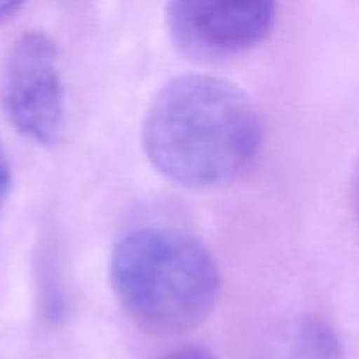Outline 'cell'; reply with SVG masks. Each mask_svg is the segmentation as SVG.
I'll use <instances>...</instances> for the list:
<instances>
[{
  "label": "cell",
  "mask_w": 359,
  "mask_h": 359,
  "mask_svg": "<svg viewBox=\"0 0 359 359\" xmlns=\"http://www.w3.org/2000/svg\"><path fill=\"white\" fill-rule=\"evenodd\" d=\"M160 359H216L209 349L202 346H184L179 349L170 351Z\"/></svg>",
  "instance_id": "8992f818"
},
{
  "label": "cell",
  "mask_w": 359,
  "mask_h": 359,
  "mask_svg": "<svg viewBox=\"0 0 359 359\" xmlns=\"http://www.w3.org/2000/svg\"><path fill=\"white\" fill-rule=\"evenodd\" d=\"M27 0H0V25L14 16Z\"/></svg>",
  "instance_id": "ba28073f"
},
{
  "label": "cell",
  "mask_w": 359,
  "mask_h": 359,
  "mask_svg": "<svg viewBox=\"0 0 359 359\" xmlns=\"http://www.w3.org/2000/svg\"><path fill=\"white\" fill-rule=\"evenodd\" d=\"M276 0H168L167 25L182 55L205 63L226 62L269 37Z\"/></svg>",
  "instance_id": "277c9868"
},
{
  "label": "cell",
  "mask_w": 359,
  "mask_h": 359,
  "mask_svg": "<svg viewBox=\"0 0 359 359\" xmlns=\"http://www.w3.org/2000/svg\"><path fill=\"white\" fill-rule=\"evenodd\" d=\"M11 189V167L9 160L6 156V151H4L2 142H0V207L6 202L7 195H9Z\"/></svg>",
  "instance_id": "52a82bcc"
},
{
  "label": "cell",
  "mask_w": 359,
  "mask_h": 359,
  "mask_svg": "<svg viewBox=\"0 0 359 359\" xmlns=\"http://www.w3.org/2000/svg\"><path fill=\"white\" fill-rule=\"evenodd\" d=\"M266 359H344L335 330L321 318L298 316L273 330Z\"/></svg>",
  "instance_id": "5b68a950"
},
{
  "label": "cell",
  "mask_w": 359,
  "mask_h": 359,
  "mask_svg": "<svg viewBox=\"0 0 359 359\" xmlns=\"http://www.w3.org/2000/svg\"><path fill=\"white\" fill-rule=\"evenodd\" d=\"M351 200H353L354 214L359 221V160L354 165L353 177H351Z\"/></svg>",
  "instance_id": "9c48e42d"
},
{
  "label": "cell",
  "mask_w": 359,
  "mask_h": 359,
  "mask_svg": "<svg viewBox=\"0 0 359 359\" xmlns=\"http://www.w3.org/2000/svg\"><path fill=\"white\" fill-rule=\"evenodd\" d=\"M4 114L34 142L51 146L65 126V90L58 49L42 32L21 35L7 55L0 84Z\"/></svg>",
  "instance_id": "3957f363"
},
{
  "label": "cell",
  "mask_w": 359,
  "mask_h": 359,
  "mask_svg": "<svg viewBox=\"0 0 359 359\" xmlns=\"http://www.w3.org/2000/svg\"><path fill=\"white\" fill-rule=\"evenodd\" d=\"M109 277L132 321L158 337L198 328L212 314L221 291L212 255L175 228L128 231L112 249Z\"/></svg>",
  "instance_id": "7a4b0ae2"
},
{
  "label": "cell",
  "mask_w": 359,
  "mask_h": 359,
  "mask_svg": "<svg viewBox=\"0 0 359 359\" xmlns=\"http://www.w3.org/2000/svg\"><path fill=\"white\" fill-rule=\"evenodd\" d=\"M262 119L238 86L203 74L165 84L142 123L146 156L165 177L186 188L233 181L258 154Z\"/></svg>",
  "instance_id": "6da1fadb"
}]
</instances>
